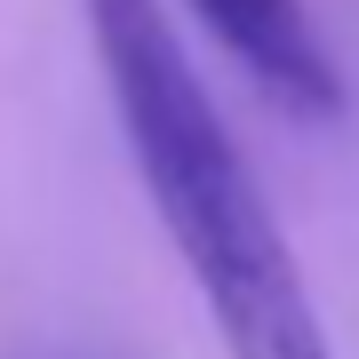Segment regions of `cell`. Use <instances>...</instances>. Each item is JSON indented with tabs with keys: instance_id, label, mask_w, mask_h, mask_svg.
<instances>
[{
	"instance_id": "obj_1",
	"label": "cell",
	"mask_w": 359,
	"mask_h": 359,
	"mask_svg": "<svg viewBox=\"0 0 359 359\" xmlns=\"http://www.w3.org/2000/svg\"><path fill=\"white\" fill-rule=\"evenodd\" d=\"M88 32H96L104 80L120 96V120H128L144 192L192 264L208 311L224 327V351L231 359H327V335L304 280H295V256L224 128V112L208 104L200 72L184 65L168 8L160 0H88Z\"/></svg>"
},
{
	"instance_id": "obj_2",
	"label": "cell",
	"mask_w": 359,
	"mask_h": 359,
	"mask_svg": "<svg viewBox=\"0 0 359 359\" xmlns=\"http://www.w3.org/2000/svg\"><path fill=\"white\" fill-rule=\"evenodd\" d=\"M208 16V32L224 40L248 65V80L295 120H335L344 112V80H335V56L320 48L311 16L295 0H192Z\"/></svg>"
}]
</instances>
